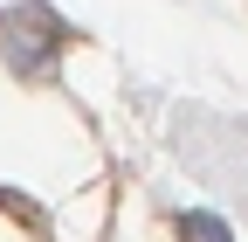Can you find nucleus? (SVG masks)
<instances>
[{
    "label": "nucleus",
    "mask_w": 248,
    "mask_h": 242,
    "mask_svg": "<svg viewBox=\"0 0 248 242\" xmlns=\"http://www.w3.org/2000/svg\"><path fill=\"white\" fill-rule=\"evenodd\" d=\"M62 49H69V21H62L48 0H14V7H0V63L21 83L55 76Z\"/></svg>",
    "instance_id": "obj_1"
},
{
    "label": "nucleus",
    "mask_w": 248,
    "mask_h": 242,
    "mask_svg": "<svg viewBox=\"0 0 248 242\" xmlns=\"http://www.w3.org/2000/svg\"><path fill=\"white\" fill-rule=\"evenodd\" d=\"M172 228H179V242H234V228L221 215H207V207H179Z\"/></svg>",
    "instance_id": "obj_2"
}]
</instances>
